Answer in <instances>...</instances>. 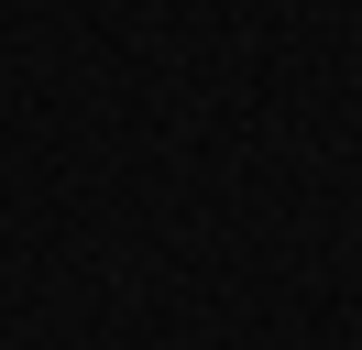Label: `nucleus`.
I'll return each instance as SVG.
<instances>
[]
</instances>
